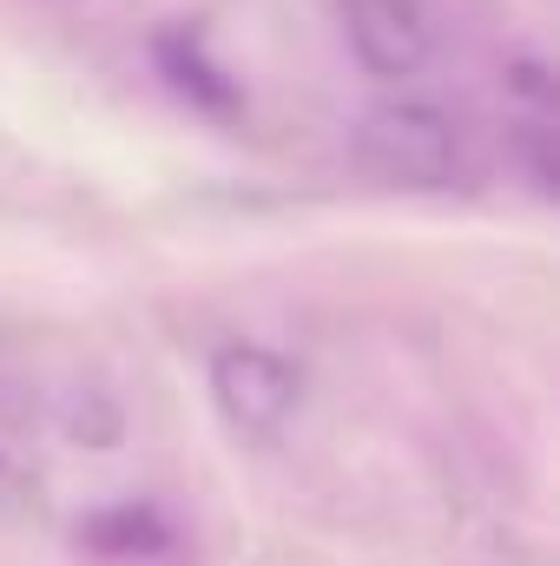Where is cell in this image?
<instances>
[{
	"instance_id": "6da1fadb",
	"label": "cell",
	"mask_w": 560,
	"mask_h": 566,
	"mask_svg": "<svg viewBox=\"0 0 560 566\" xmlns=\"http://www.w3.org/2000/svg\"><path fill=\"white\" fill-rule=\"evenodd\" d=\"M356 165L383 185H403V191H442L455 185L462 171V133L442 106L428 99H383L356 119Z\"/></svg>"
},
{
	"instance_id": "7a4b0ae2",
	"label": "cell",
	"mask_w": 560,
	"mask_h": 566,
	"mask_svg": "<svg viewBox=\"0 0 560 566\" xmlns=\"http://www.w3.org/2000/svg\"><path fill=\"white\" fill-rule=\"evenodd\" d=\"M211 402L245 441H271L303 402V376L283 349L265 343H225L211 356Z\"/></svg>"
},
{
	"instance_id": "3957f363",
	"label": "cell",
	"mask_w": 560,
	"mask_h": 566,
	"mask_svg": "<svg viewBox=\"0 0 560 566\" xmlns=\"http://www.w3.org/2000/svg\"><path fill=\"white\" fill-rule=\"evenodd\" d=\"M343 33L370 80H416L435 53L428 0H343Z\"/></svg>"
},
{
	"instance_id": "277c9868",
	"label": "cell",
	"mask_w": 560,
	"mask_h": 566,
	"mask_svg": "<svg viewBox=\"0 0 560 566\" xmlns=\"http://www.w3.org/2000/svg\"><path fill=\"white\" fill-rule=\"evenodd\" d=\"M152 66L165 73V86H172L185 106H198V113H211V119H238V113H245V86L218 66L205 27H191V20L158 27V33H152Z\"/></svg>"
},
{
	"instance_id": "5b68a950",
	"label": "cell",
	"mask_w": 560,
	"mask_h": 566,
	"mask_svg": "<svg viewBox=\"0 0 560 566\" xmlns=\"http://www.w3.org/2000/svg\"><path fill=\"white\" fill-rule=\"evenodd\" d=\"M73 541L93 560H158V554H172V521L152 501H113V507H93L73 527Z\"/></svg>"
},
{
	"instance_id": "8992f818",
	"label": "cell",
	"mask_w": 560,
	"mask_h": 566,
	"mask_svg": "<svg viewBox=\"0 0 560 566\" xmlns=\"http://www.w3.org/2000/svg\"><path fill=\"white\" fill-rule=\"evenodd\" d=\"M508 151L521 158V171H528V185L541 191V198H554L560 171H554V126H548V106H528L515 126H508Z\"/></svg>"
},
{
	"instance_id": "52a82bcc",
	"label": "cell",
	"mask_w": 560,
	"mask_h": 566,
	"mask_svg": "<svg viewBox=\"0 0 560 566\" xmlns=\"http://www.w3.org/2000/svg\"><path fill=\"white\" fill-rule=\"evenodd\" d=\"M66 434L73 441H86V448H113L120 441V409L100 396V389H73V402H66Z\"/></svg>"
}]
</instances>
